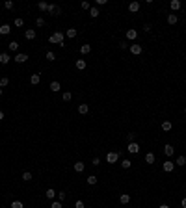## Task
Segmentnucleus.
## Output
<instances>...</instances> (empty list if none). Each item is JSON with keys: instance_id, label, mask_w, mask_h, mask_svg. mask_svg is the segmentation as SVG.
I'll use <instances>...</instances> for the list:
<instances>
[{"instance_id": "nucleus-41", "label": "nucleus", "mask_w": 186, "mask_h": 208, "mask_svg": "<svg viewBox=\"0 0 186 208\" xmlns=\"http://www.w3.org/2000/svg\"><path fill=\"white\" fill-rule=\"evenodd\" d=\"M65 197H67V193L60 191V193H58V201H60V202H63V201H65Z\"/></svg>"}, {"instance_id": "nucleus-18", "label": "nucleus", "mask_w": 186, "mask_h": 208, "mask_svg": "<svg viewBox=\"0 0 186 208\" xmlns=\"http://www.w3.org/2000/svg\"><path fill=\"white\" fill-rule=\"evenodd\" d=\"M180 6H182V4H180L179 0H171V2H169V8H171L173 11H177V9H180Z\"/></svg>"}, {"instance_id": "nucleus-26", "label": "nucleus", "mask_w": 186, "mask_h": 208, "mask_svg": "<svg viewBox=\"0 0 186 208\" xmlns=\"http://www.w3.org/2000/svg\"><path fill=\"white\" fill-rule=\"evenodd\" d=\"M177 21H179L177 15H173V13H169V15H168V24H177Z\"/></svg>"}, {"instance_id": "nucleus-28", "label": "nucleus", "mask_w": 186, "mask_h": 208, "mask_svg": "<svg viewBox=\"0 0 186 208\" xmlns=\"http://www.w3.org/2000/svg\"><path fill=\"white\" fill-rule=\"evenodd\" d=\"M175 165H180V167L186 165V156H179V158L175 160Z\"/></svg>"}, {"instance_id": "nucleus-16", "label": "nucleus", "mask_w": 186, "mask_h": 208, "mask_svg": "<svg viewBox=\"0 0 186 208\" xmlns=\"http://www.w3.org/2000/svg\"><path fill=\"white\" fill-rule=\"evenodd\" d=\"M39 82H41V74H32V76H30V84L32 85H37Z\"/></svg>"}, {"instance_id": "nucleus-8", "label": "nucleus", "mask_w": 186, "mask_h": 208, "mask_svg": "<svg viewBox=\"0 0 186 208\" xmlns=\"http://www.w3.org/2000/svg\"><path fill=\"white\" fill-rule=\"evenodd\" d=\"M48 13L56 17V15H60V13H62V9H60V6H54V4H48Z\"/></svg>"}, {"instance_id": "nucleus-25", "label": "nucleus", "mask_w": 186, "mask_h": 208, "mask_svg": "<svg viewBox=\"0 0 186 208\" xmlns=\"http://www.w3.org/2000/svg\"><path fill=\"white\" fill-rule=\"evenodd\" d=\"M91 52V45H82L80 47V54H89Z\"/></svg>"}, {"instance_id": "nucleus-40", "label": "nucleus", "mask_w": 186, "mask_h": 208, "mask_svg": "<svg viewBox=\"0 0 186 208\" xmlns=\"http://www.w3.org/2000/svg\"><path fill=\"white\" fill-rule=\"evenodd\" d=\"M36 24H37V28H43V26H45V19H43V17H39L37 21H36Z\"/></svg>"}, {"instance_id": "nucleus-6", "label": "nucleus", "mask_w": 186, "mask_h": 208, "mask_svg": "<svg viewBox=\"0 0 186 208\" xmlns=\"http://www.w3.org/2000/svg\"><path fill=\"white\" fill-rule=\"evenodd\" d=\"M117 160H119V153H108L106 154V162H108V164H115Z\"/></svg>"}, {"instance_id": "nucleus-35", "label": "nucleus", "mask_w": 186, "mask_h": 208, "mask_svg": "<svg viewBox=\"0 0 186 208\" xmlns=\"http://www.w3.org/2000/svg\"><path fill=\"white\" fill-rule=\"evenodd\" d=\"M127 141H128V143H134V141H136V134H134V132L127 134Z\"/></svg>"}, {"instance_id": "nucleus-34", "label": "nucleus", "mask_w": 186, "mask_h": 208, "mask_svg": "<svg viewBox=\"0 0 186 208\" xmlns=\"http://www.w3.org/2000/svg\"><path fill=\"white\" fill-rule=\"evenodd\" d=\"M22 180L30 182V180H32V173H30V171H24V173H22Z\"/></svg>"}, {"instance_id": "nucleus-14", "label": "nucleus", "mask_w": 186, "mask_h": 208, "mask_svg": "<svg viewBox=\"0 0 186 208\" xmlns=\"http://www.w3.org/2000/svg\"><path fill=\"white\" fill-rule=\"evenodd\" d=\"M24 37L28 39V41H32V39H36V30H26V32H24Z\"/></svg>"}, {"instance_id": "nucleus-47", "label": "nucleus", "mask_w": 186, "mask_h": 208, "mask_svg": "<svg viewBox=\"0 0 186 208\" xmlns=\"http://www.w3.org/2000/svg\"><path fill=\"white\" fill-rule=\"evenodd\" d=\"M119 47H121V48H127V47H130V45H128L127 41H121V45H119Z\"/></svg>"}, {"instance_id": "nucleus-52", "label": "nucleus", "mask_w": 186, "mask_h": 208, "mask_svg": "<svg viewBox=\"0 0 186 208\" xmlns=\"http://www.w3.org/2000/svg\"><path fill=\"white\" fill-rule=\"evenodd\" d=\"M2 93H4V89H2V88H0V97H2Z\"/></svg>"}, {"instance_id": "nucleus-22", "label": "nucleus", "mask_w": 186, "mask_h": 208, "mask_svg": "<svg viewBox=\"0 0 186 208\" xmlns=\"http://www.w3.org/2000/svg\"><path fill=\"white\" fill-rule=\"evenodd\" d=\"M56 193H58V191H54L52 188H48V190H47V193H45V195H47V199H48V201H52L54 197H56Z\"/></svg>"}, {"instance_id": "nucleus-43", "label": "nucleus", "mask_w": 186, "mask_h": 208, "mask_svg": "<svg viewBox=\"0 0 186 208\" xmlns=\"http://www.w3.org/2000/svg\"><path fill=\"white\" fill-rule=\"evenodd\" d=\"M80 8H82V9H91V4H89V2H82Z\"/></svg>"}, {"instance_id": "nucleus-4", "label": "nucleus", "mask_w": 186, "mask_h": 208, "mask_svg": "<svg viewBox=\"0 0 186 208\" xmlns=\"http://www.w3.org/2000/svg\"><path fill=\"white\" fill-rule=\"evenodd\" d=\"M13 60H15L17 63H24V62H28V54H24V52H17Z\"/></svg>"}, {"instance_id": "nucleus-19", "label": "nucleus", "mask_w": 186, "mask_h": 208, "mask_svg": "<svg viewBox=\"0 0 186 208\" xmlns=\"http://www.w3.org/2000/svg\"><path fill=\"white\" fill-rule=\"evenodd\" d=\"M9 32H11L9 24H2V26H0V35H8Z\"/></svg>"}, {"instance_id": "nucleus-53", "label": "nucleus", "mask_w": 186, "mask_h": 208, "mask_svg": "<svg viewBox=\"0 0 186 208\" xmlns=\"http://www.w3.org/2000/svg\"><path fill=\"white\" fill-rule=\"evenodd\" d=\"M184 113H186V108H184Z\"/></svg>"}, {"instance_id": "nucleus-36", "label": "nucleus", "mask_w": 186, "mask_h": 208, "mask_svg": "<svg viewBox=\"0 0 186 208\" xmlns=\"http://www.w3.org/2000/svg\"><path fill=\"white\" fill-rule=\"evenodd\" d=\"M37 8L41 9V11H48V4H47V2H39V4H37Z\"/></svg>"}, {"instance_id": "nucleus-42", "label": "nucleus", "mask_w": 186, "mask_h": 208, "mask_svg": "<svg viewBox=\"0 0 186 208\" xmlns=\"http://www.w3.org/2000/svg\"><path fill=\"white\" fill-rule=\"evenodd\" d=\"M4 8H6V9H11V8H13V2H11V0H6V2H4Z\"/></svg>"}, {"instance_id": "nucleus-48", "label": "nucleus", "mask_w": 186, "mask_h": 208, "mask_svg": "<svg viewBox=\"0 0 186 208\" xmlns=\"http://www.w3.org/2000/svg\"><path fill=\"white\" fill-rule=\"evenodd\" d=\"M143 30H145V32H151L153 28H151V24H145V26H143Z\"/></svg>"}, {"instance_id": "nucleus-23", "label": "nucleus", "mask_w": 186, "mask_h": 208, "mask_svg": "<svg viewBox=\"0 0 186 208\" xmlns=\"http://www.w3.org/2000/svg\"><path fill=\"white\" fill-rule=\"evenodd\" d=\"M171 128H173L171 121H164V123H162V130H164V132H169Z\"/></svg>"}, {"instance_id": "nucleus-27", "label": "nucleus", "mask_w": 186, "mask_h": 208, "mask_svg": "<svg viewBox=\"0 0 186 208\" xmlns=\"http://www.w3.org/2000/svg\"><path fill=\"white\" fill-rule=\"evenodd\" d=\"M8 85H9V78L8 76H2V78H0V88H8Z\"/></svg>"}, {"instance_id": "nucleus-7", "label": "nucleus", "mask_w": 186, "mask_h": 208, "mask_svg": "<svg viewBox=\"0 0 186 208\" xmlns=\"http://www.w3.org/2000/svg\"><path fill=\"white\" fill-rule=\"evenodd\" d=\"M127 151L130 154H138L140 153V145L136 143V141H134V143H128V147H127Z\"/></svg>"}, {"instance_id": "nucleus-12", "label": "nucleus", "mask_w": 186, "mask_h": 208, "mask_svg": "<svg viewBox=\"0 0 186 208\" xmlns=\"http://www.w3.org/2000/svg\"><path fill=\"white\" fill-rule=\"evenodd\" d=\"M9 62H11L9 54H6V52H2V54H0V63H2V65H8Z\"/></svg>"}, {"instance_id": "nucleus-2", "label": "nucleus", "mask_w": 186, "mask_h": 208, "mask_svg": "<svg viewBox=\"0 0 186 208\" xmlns=\"http://www.w3.org/2000/svg\"><path fill=\"white\" fill-rule=\"evenodd\" d=\"M162 169L166 171V173H171V171L175 169V162H171V160H166L164 164H162Z\"/></svg>"}, {"instance_id": "nucleus-20", "label": "nucleus", "mask_w": 186, "mask_h": 208, "mask_svg": "<svg viewBox=\"0 0 186 208\" xmlns=\"http://www.w3.org/2000/svg\"><path fill=\"white\" fill-rule=\"evenodd\" d=\"M77 34H78V32H77V28H69V30H67V32H65V35H67V37H69V39H73V37H77Z\"/></svg>"}, {"instance_id": "nucleus-33", "label": "nucleus", "mask_w": 186, "mask_h": 208, "mask_svg": "<svg viewBox=\"0 0 186 208\" xmlns=\"http://www.w3.org/2000/svg\"><path fill=\"white\" fill-rule=\"evenodd\" d=\"M15 26H17V28H22L24 26V19H21V17H17V19H15Z\"/></svg>"}, {"instance_id": "nucleus-51", "label": "nucleus", "mask_w": 186, "mask_h": 208, "mask_svg": "<svg viewBox=\"0 0 186 208\" xmlns=\"http://www.w3.org/2000/svg\"><path fill=\"white\" fill-rule=\"evenodd\" d=\"M158 208H169V206H168V204H160Z\"/></svg>"}, {"instance_id": "nucleus-46", "label": "nucleus", "mask_w": 186, "mask_h": 208, "mask_svg": "<svg viewBox=\"0 0 186 208\" xmlns=\"http://www.w3.org/2000/svg\"><path fill=\"white\" fill-rule=\"evenodd\" d=\"M91 164H93V165H99V164H100V158H99V156H95V158H93V162H91Z\"/></svg>"}, {"instance_id": "nucleus-13", "label": "nucleus", "mask_w": 186, "mask_h": 208, "mask_svg": "<svg viewBox=\"0 0 186 208\" xmlns=\"http://www.w3.org/2000/svg\"><path fill=\"white\" fill-rule=\"evenodd\" d=\"M74 65H77V69H78V71H84V69L88 67L86 60H77V62H74Z\"/></svg>"}, {"instance_id": "nucleus-39", "label": "nucleus", "mask_w": 186, "mask_h": 208, "mask_svg": "<svg viewBox=\"0 0 186 208\" xmlns=\"http://www.w3.org/2000/svg\"><path fill=\"white\" fill-rule=\"evenodd\" d=\"M11 208H24V204H22L21 201H13L11 202Z\"/></svg>"}, {"instance_id": "nucleus-37", "label": "nucleus", "mask_w": 186, "mask_h": 208, "mask_svg": "<svg viewBox=\"0 0 186 208\" xmlns=\"http://www.w3.org/2000/svg\"><path fill=\"white\" fill-rule=\"evenodd\" d=\"M130 165H132V162H130V160H127V158H125V160L121 162V167H123V169H128Z\"/></svg>"}, {"instance_id": "nucleus-1", "label": "nucleus", "mask_w": 186, "mask_h": 208, "mask_svg": "<svg viewBox=\"0 0 186 208\" xmlns=\"http://www.w3.org/2000/svg\"><path fill=\"white\" fill-rule=\"evenodd\" d=\"M48 43L60 45V47H65V45H63V34H62V32H54V34L48 37Z\"/></svg>"}, {"instance_id": "nucleus-3", "label": "nucleus", "mask_w": 186, "mask_h": 208, "mask_svg": "<svg viewBox=\"0 0 186 208\" xmlns=\"http://www.w3.org/2000/svg\"><path fill=\"white\" fill-rule=\"evenodd\" d=\"M130 52H132L134 56H140V54H142L143 52V48H142V45H138V43H134V45H130Z\"/></svg>"}, {"instance_id": "nucleus-11", "label": "nucleus", "mask_w": 186, "mask_h": 208, "mask_svg": "<svg viewBox=\"0 0 186 208\" xmlns=\"http://www.w3.org/2000/svg\"><path fill=\"white\" fill-rule=\"evenodd\" d=\"M164 154L168 156V158H169V156H173V154H175V149H173V145H169V143L166 145V147H164Z\"/></svg>"}, {"instance_id": "nucleus-29", "label": "nucleus", "mask_w": 186, "mask_h": 208, "mask_svg": "<svg viewBox=\"0 0 186 208\" xmlns=\"http://www.w3.org/2000/svg\"><path fill=\"white\" fill-rule=\"evenodd\" d=\"M89 15H91L93 19H97L99 15H100V13H99V8H95V6H91V9H89Z\"/></svg>"}, {"instance_id": "nucleus-44", "label": "nucleus", "mask_w": 186, "mask_h": 208, "mask_svg": "<svg viewBox=\"0 0 186 208\" xmlns=\"http://www.w3.org/2000/svg\"><path fill=\"white\" fill-rule=\"evenodd\" d=\"M50 208H62V202H60V201H52V204H50Z\"/></svg>"}, {"instance_id": "nucleus-17", "label": "nucleus", "mask_w": 186, "mask_h": 208, "mask_svg": "<svg viewBox=\"0 0 186 208\" xmlns=\"http://www.w3.org/2000/svg\"><path fill=\"white\" fill-rule=\"evenodd\" d=\"M88 111H89V106L88 104H78V113L80 115H86Z\"/></svg>"}, {"instance_id": "nucleus-21", "label": "nucleus", "mask_w": 186, "mask_h": 208, "mask_svg": "<svg viewBox=\"0 0 186 208\" xmlns=\"http://www.w3.org/2000/svg\"><path fill=\"white\" fill-rule=\"evenodd\" d=\"M84 167H86V165H84V164H82V162H77V164H74V165H73V169H74V171H77V173H82V171H84Z\"/></svg>"}, {"instance_id": "nucleus-49", "label": "nucleus", "mask_w": 186, "mask_h": 208, "mask_svg": "<svg viewBox=\"0 0 186 208\" xmlns=\"http://www.w3.org/2000/svg\"><path fill=\"white\" fill-rule=\"evenodd\" d=\"M180 206H182V208H186V197H184L182 201H180Z\"/></svg>"}, {"instance_id": "nucleus-15", "label": "nucleus", "mask_w": 186, "mask_h": 208, "mask_svg": "<svg viewBox=\"0 0 186 208\" xmlns=\"http://www.w3.org/2000/svg\"><path fill=\"white\" fill-rule=\"evenodd\" d=\"M119 202H121V204H128V202H130V195L128 193H121V195H119Z\"/></svg>"}, {"instance_id": "nucleus-31", "label": "nucleus", "mask_w": 186, "mask_h": 208, "mask_svg": "<svg viewBox=\"0 0 186 208\" xmlns=\"http://www.w3.org/2000/svg\"><path fill=\"white\" fill-rule=\"evenodd\" d=\"M8 48L13 50V52H17V50H19V43H17V41H11V43L8 45Z\"/></svg>"}, {"instance_id": "nucleus-38", "label": "nucleus", "mask_w": 186, "mask_h": 208, "mask_svg": "<svg viewBox=\"0 0 186 208\" xmlns=\"http://www.w3.org/2000/svg\"><path fill=\"white\" fill-rule=\"evenodd\" d=\"M47 60H48V62H54V60H56V54H54L52 50H48V52H47Z\"/></svg>"}, {"instance_id": "nucleus-32", "label": "nucleus", "mask_w": 186, "mask_h": 208, "mask_svg": "<svg viewBox=\"0 0 186 208\" xmlns=\"http://www.w3.org/2000/svg\"><path fill=\"white\" fill-rule=\"evenodd\" d=\"M62 99H63V102H69V100L73 99V95L69 93V91H63V95H62Z\"/></svg>"}, {"instance_id": "nucleus-24", "label": "nucleus", "mask_w": 186, "mask_h": 208, "mask_svg": "<svg viewBox=\"0 0 186 208\" xmlns=\"http://www.w3.org/2000/svg\"><path fill=\"white\" fill-rule=\"evenodd\" d=\"M97 180H99V179H97V176H95V175H89L88 179H86V182H88L89 186H95V184H97Z\"/></svg>"}, {"instance_id": "nucleus-10", "label": "nucleus", "mask_w": 186, "mask_h": 208, "mask_svg": "<svg viewBox=\"0 0 186 208\" xmlns=\"http://www.w3.org/2000/svg\"><path fill=\"white\" fill-rule=\"evenodd\" d=\"M140 2H136V0H134V2H130L128 4V11H132V13H136V11H140Z\"/></svg>"}, {"instance_id": "nucleus-50", "label": "nucleus", "mask_w": 186, "mask_h": 208, "mask_svg": "<svg viewBox=\"0 0 186 208\" xmlns=\"http://www.w3.org/2000/svg\"><path fill=\"white\" fill-rule=\"evenodd\" d=\"M2 119H4V111L0 110V121H2Z\"/></svg>"}, {"instance_id": "nucleus-9", "label": "nucleus", "mask_w": 186, "mask_h": 208, "mask_svg": "<svg viewBox=\"0 0 186 208\" xmlns=\"http://www.w3.org/2000/svg\"><path fill=\"white\" fill-rule=\"evenodd\" d=\"M48 89L52 91V93H58V91L62 89V85H60V82H58V80H54V82H50V85H48Z\"/></svg>"}, {"instance_id": "nucleus-30", "label": "nucleus", "mask_w": 186, "mask_h": 208, "mask_svg": "<svg viewBox=\"0 0 186 208\" xmlns=\"http://www.w3.org/2000/svg\"><path fill=\"white\" fill-rule=\"evenodd\" d=\"M145 162H147V164H154V154L147 153V154H145Z\"/></svg>"}, {"instance_id": "nucleus-45", "label": "nucleus", "mask_w": 186, "mask_h": 208, "mask_svg": "<svg viewBox=\"0 0 186 208\" xmlns=\"http://www.w3.org/2000/svg\"><path fill=\"white\" fill-rule=\"evenodd\" d=\"M74 208H86V206H84V201H77V202H74Z\"/></svg>"}, {"instance_id": "nucleus-5", "label": "nucleus", "mask_w": 186, "mask_h": 208, "mask_svg": "<svg viewBox=\"0 0 186 208\" xmlns=\"http://www.w3.org/2000/svg\"><path fill=\"white\" fill-rule=\"evenodd\" d=\"M125 37L128 39V41H134V39H138V30H127V34H125Z\"/></svg>"}]
</instances>
